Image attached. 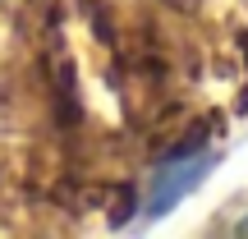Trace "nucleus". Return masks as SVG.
<instances>
[{
  "label": "nucleus",
  "mask_w": 248,
  "mask_h": 239,
  "mask_svg": "<svg viewBox=\"0 0 248 239\" xmlns=\"http://www.w3.org/2000/svg\"><path fill=\"white\" fill-rule=\"evenodd\" d=\"M212 170H216V152H202V147H198V152H175V157H166L156 170H152V179H147L142 216H147V221H161L166 212H175V207L184 203V198L193 193Z\"/></svg>",
  "instance_id": "obj_1"
},
{
  "label": "nucleus",
  "mask_w": 248,
  "mask_h": 239,
  "mask_svg": "<svg viewBox=\"0 0 248 239\" xmlns=\"http://www.w3.org/2000/svg\"><path fill=\"white\" fill-rule=\"evenodd\" d=\"M239 235H248V216H244V221H239Z\"/></svg>",
  "instance_id": "obj_2"
}]
</instances>
